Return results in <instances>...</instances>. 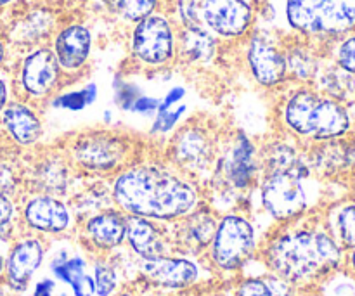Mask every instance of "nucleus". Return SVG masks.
<instances>
[{
  "instance_id": "f257e3e1",
  "label": "nucleus",
  "mask_w": 355,
  "mask_h": 296,
  "mask_svg": "<svg viewBox=\"0 0 355 296\" xmlns=\"http://www.w3.org/2000/svg\"><path fill=\"white\" fill-rule=\"evenodd\" d=\"M113 200L128 215L175 220L198 207V191L189 180L158 165H132L114 179Z\"/></svg>"
},
{
  "instance_id": "b1692460",
  "label": "nucleus",
  "mask_w": 355,
  "mask_h": 296,
  "mask_svg": "<svg viewBox=\"0 0 355 296\" xmlns=\"http://www.w3.org/2000/svg\"><path fill=\"white\" fill-rule=\"evenodd\" d=\"M55 26V16L45 7L31 10L23 21L17 24V38L26 44H35L42 38H47Z\"/></svg>"
},
{
  "instance_id": "603ef678",
  "label": "nucleus",
  "mask_w": 355,
  "mask_h": 296,
  "mask_svg": "<svg viewBox=\"0 0 355 296\" xmlns=\"http://www.w3.org/2000/svg\"><path fill=\"white\" fill-rule=\"evenodd\" d=\"M35 2H40V0H35Z\"/></svg>"
},
{
  "instance_id": "aec40b11",
  "label": "nucleus",
  "mask_w": 355,
  "mask_h": 296,
  "mask_svg": "<svg viewBox=\"0 0 355 296\" xmlns=\"http://www.w3.org/2000/svg\"><path fill=\"white\" fill-rule=\"evenodd\" d=\"M51 272L55 279L69 286L75 296L96 295L94 277L87 274V263L82 256H68L64 252H59L51 262Z\"/></svg>"
},
{
  "instance_id": "2f4dec72",
  "label": "nucleus",
  "mask_w": 355,
  "mask_h": 296,
  "mask_svg": "<svg viewBox=\"0 0 355 296\" xmlns=\"http://www.w3.org/2000/svg\"><path fill=\"white\" fill-rule=\"evenodd\" d=\"M175 16L179 19L180 28L198 26L200 19V0H177Z\"/></svg>"
},
{
  "instance_id": "cd10ccee",
  "label": "nucleus",
  "mask_w": 355,
  "mask_h": 296,
  "mask_svg": "<svg viewBox=\"0 0 355 296\" xmlns=\"http://www.w3.org/2000/svg\"><path fill=\"white\" fill-rule=\"evenodd\" d=\"M312 165L319 170H326V172H333V170L340 168L345 163H350L349 151L342 149L340 146L326 144L318 148V151L312 156Z\"/></svg>"
},
{
  "instance_id": "f704fd0d",
  "label": "nucleus",
  "mask_w": 355,
  "mask_h": 296,
  "mask_svg": "<svg viewBox=\"0 0 355 296\" xmlns=\"http://www.w3.org/2000/svg\"><path fill=\"white\" fill-rule=\"evenodd\" d=\"M238 296H276L274 286L266 279H246L238 290Z\"/></svg>"
},
{
  "instance_id": "c03bdc74",
  "label": "nucleus",
  "mask_w": 355,
  "mask_h": 296,
  "mask_svg": "<svg viewBox=\"0 0 355 296\" xmlns=\"http://www.w3.org/2000/svg\"><path fill=\"white\" fill-rule=\"evenodd\" d=\"M6 173H9V172H7L6 168H0V182H3V180H6V177H3ZM0 186H2V184H0ZM0 193H2V191H0Z\"/></svg>"
},
{
  "instance_id": "7c9ffc66",
  "label": "nucleus",
  "mask_w": 355,
  "mask_h": 296,
  "mask_svg": "<svg viewBox=\"0 0 355 296\" xmlns=\"http://www.w3.org/2000/svg\"><path fill=\"white\" fill-rule=\"evenodd\" d=\"M94 284L97 296H110L116 290L118 277L113 267L106 262H97L94 265Z\"/></svg>"
},
{
  "instance_id": "6e6552de",
  "label": "nucleus",
  "mask_w": 355,
  "mask_h": 296,
  "mask_svg": "<svg viewBox=\"0 0 355 296\" xmlns=\"http://www.w3.org/2000/svg\"><path fill=\"white\" fill-rule=\"evenodd\" d=\"M211 262L222 270H236L245 265L255 252L253 225L239 215H225L217 224L210 243Z\"/></svg>"
},
{
  "instance_id": "393cba45",
  "label": "nucleus",
  "mask_w": 355,
  "mask_h": 296,
  "mask_svg": "<svg viewBox=\"0 0 355 296\" xmlns=\"http://www.w3.org/2000/svg\"><path fill=\"white\" fill-rule=\"evenodd\" d=\"M267 172H288V170L309 168L300 153L286 142H274L263 155Z\"/></svg>"
},
{
  "instance_id": "6ab92c4d",
  "label": "nucleus",
  "mask_w": 355,
  "mask_h": 296,
  "mask_svg": "<svg viewBox=\"0 0 355 296\" xmlns=\"http://www.w3.org/2000/svg\"><path fill=\"white\" fill-rule=\"evenodd\" d=\"M218 42L211 31L203 24L180 28L177 37V54L189 64H205L210 62L217 54Z\"/></svg>"
},
{
  "instance_id": "412c9836",
  "label": "nucleus",
  "mask_w": 355,
  "mask_h": 296,
  "mask_svg": "<svg viewBox=\"0 0 355 296\" xmlns=\"http://www.w3.org/2000/svg\"><path fill=\"white\" fill-rule=\"evenodd\" d=\"M85 232L101 250H113L127 238V218L116 210H107L89 218Z\"/></svg>"
},
{
  "instance_id": "f03ea898",
  "label": "nucleus",
  "mask_w": 355,
  "mask_h": 296,
  "mask_svg": "<svg viewBox=\"0 0 355 296\" xmlns=\"http://www.w3.org/2000/svg\"><path fill=\"white\" fill-rule=\"evenodd\" d=\"M342 252L329 236L315 231L281 234L269 243L266 262L277 277L304 283L338 267Z\"/></svg>"
},
{
  "instance_id": "de8ad7c7",
  "label": "nucleus",
  "mask_w": 355,
  "mask_h": 296,
  "mask_svg": "<svg viewBox=\"0 0 355 296\" xmlns=\"http://www.w3.org/2000/svg\"><path fill=\"white\" fill-rule=\"evenodd\" d=\"M10 2H12V0H0V7L7 6V3H10Z\"/></svg>"
},
{
  "instance_id": "864d4df0",
  "label": "nucleus",
  "mask_w": 355,
  "mask_h": 296,
  "mask_svg": "<svg viewBox=\"0 0 355 296\" xmlns=\"http://www.w3.org/2000/svg\"><path fill=\"white\" fill-rule=\"evenodd\" d=\"M250 2H253V0H250Z\"/></svg>"
},
{
  "instance_id": "49530a36",
  "label": "nucleus",
  "mask_w": 355,
  "mask_h": 296,
  "mask_svg": "<svg viewBox=\"0 0 355 296\" xmlns=\"http://www.w3.org/2000/svg\"><path fill=\"white\" fill-rule=\"evenodd\" d=\"M3 54H6V51H3V44L0 42V62L3 61Z\"/></svg>"
},
{
  "instance_id": "37998d69",
  "label": "nucleus",
  "mask_w": 355,
  "mask_h": 296,
  "mask_svg": "<svg viewBox=\"0 0 355 296\" xmlns=\"http://www.w3.org/2000/svg\"><path fill=\"white\" fill-rule=\"evenodd\" d=\"M349 159L350 163H355V146L352 149H349Z\"/></svg>"
},
{
  "instance_id": "a18cd8bd",
  "label": "nucleus",
  "mask_w": 355,
  "mask_h": 296,
  "mask_svg": "<svg viewBox=\"0 0 355 296\" xmlns=\"http://www.w3.org/2000/svg\"><path fill=\"white\" fill-rule=\"evenodd\" d=\"M3 269H6V260H3V256L0 255V274L3 272Z\"/></svg>"
},
{
  "instance_id": "dca6fc26",
  "label": "nucleus",
  "mask_w": 355,
  "mask_h": 296,
  "mask_svg": "<svg viewBox=\"0 0 355 296\" xmlns=\"http://www.w3.org/2000/svg\"><path fill=\"white\" fill-rule=\"evenodd\" d=\"M141 270L151 283L163 288H186L196 283L200 270L194 262L187 259H172V256H156L144 259Z\"/></svg>"
},
{
  "instance_id": "423d86ee",
  "label": "nucleus",
  "mask_w": 355,
  "mask_h": 296,
  "mask_svg": "<svg viewBox=\"0 0 355 296\" xmlns=\"http://www.w3.org/2000/svg\"><path fill=\"white\" fill-rule=\"evenodd\" d=\"M311 170L267 172L260 187L262 204L276 220H291L304 214L309 204L307 179Z\"/></svg>"
},
{
  "instance_id": "9d476101",
  "label": "nucleus",
  "mask_w": 355,
  "mask_h": 296,
  "mask_svg": "<svg viewBox=\"0 0 355 296\" xmlns=\"http://www.w3.org/2000/svg\"><path fill=\"white\" fill-rule=\"evenodd\" d=\"M246 62L259 85L276 89L288 78L284 52L263 33H253L246 45Z\"/></svg>"
},
{
  "instance_id": "f3484780",
  "label": "nucleus",
  "mask_w": 355,
  "mask_h": 296,
  "mask_svg": "<svg viewBox=\"0 0 355 296\" xmlns=\"http://www.w3.org/2000/svg\"><path fill=\"white\" fill-rule=\"evenodd\" d=\"M172 156L175 165L180 168H207L210 159L214 158V144L207 132L200 127H184L173 139Z\"/></svg>"
},
{
  "instance_id": "ddd939ff",
  "label": "nucleus",
  "mask_w": 355,
  "mask_h": 296,
  "mask_svg": "<svg viewBox=\"0 0 355 296\" xmlns=\"http://www.w3.org/2000/svg\"><path fill=\"white\" fill-rule=\"evenodd\" d=\"M222 172L234 189H248L253 186L260 172L257 148L252 139L239 132L222 159Z\"/></svg>"
},
{
  "instance_id": "e433bc0d",
  "label": "nucleus",
  "mask_w": 355,
  "mask_h": 296,
  "mask_svg": "<svg viewBox=\"0 0 355 296\" xmlns=\"http://www.w3.org/2000/svg\"><path fill=\"white\" fill-rule=\"evenodd\" d=\"M328 296H355V284L349 279H338L329 284Z\"/></svg>"
},
{
  "instance_id": "0eeeda50",
  "label": "nucleus",
  "mask_w": 355,
  "mask_h": 296,
  "mask_svg": "<svg viewBox=\"0 0 355 296\" xmlns=\"http://www.w3.org/2000/svg\"><path fill=\"white\" fill-rule=\"evenodd\" d=\"M132 55L151 68L166 66L177 54L173 24L165 14L153 12L134 24L130 33Z\"/></svg>"
},
{
  "instance_id": "4be33fe9",
  "label": "nucleus",
  "mask_w": 355,
  "mask_h": 296,
  "mask_svg": "<svg viewBox=\"0 0 355 296\" xmlns=\"http://www.w3.org/2000/svg\"><path fill=\"white\" fill-rule=\"evenodd\" d=\"M130 248L144 259H156L165 255L163 234L149 218L130 215L127 218V238Z\"/></svg>"
},
{
  "instance_id": "39448f33",
  "label": "nucleus",
  "mask_w": 355,
  "mask_h": 296,
  "mask_svg": "<svg viewBox=\"0 0 355 296\" xmlns=\"http://www.w3.org/2000/svg\"><path fill=\"white\" fill-rule=\"evenodd\" d=\"M69 158L85 172L114 173L135 165L134 141L110 130L80 134L69 146Z\"/></svg>"
},
{
  "instance_id": "a211bd4d",
  "label": "nucleus",
  "mask_w": 355,
  "mask_h": 296,
  "mask_svg": "<svg viewBox=\"0 0 355 296\" xmlns=\"http://www.w3.org/2000/svg\"><path fill=\"white\" fill-rule=\"evenodd\" d=\"M2 125L17 146L30 148L38 142L42 135V121L26 104H7L2 111Z\"/></svg>"
},
{
  "instance_id": "72a5a7b5",
  "label": "nucleus",
  "mask_w": 355,
  "mask_h": 296,
  "mask_svg": "<svg viewBox=\"0 0 355 296\" xmlns=\"http://www.w3.org/2000/svg\"><path fill=\"white\" fill-rule=\"evenodd\" d=\"M186 113V106H179L177 110H166V111H158L156 114V120L153 123V132L156 134H166V132L172 130L177 125V121L180 120V116Z\"/></svg>"
},
{
  "instance_id": "c85d7f7f",
  "label": "nucleus",
  "mask_w": 355,
  "mask_h": 296,
  "mask_svg": "<svg viewBox=\"0 0 355 296\" xmlns=\"http://www.w3.org/2000/svg\"><path fill=\"white\" fill-rule=\"evenodd\" d=\"M97 96V87L96 85H87L82 90H75V92L64 94L62 97H58L54 101V106L62 107V110L69 111H80L85 106H89L90 103L96 101Z\"/></svg>"
},
{
  "instance_id": "7ed1b4c3",
  "label": "nucleus",
  "mask_w": 355,
  "mask_h": 296,
  "mask_svg": "<svg viewBox=\"0 0 355 296\" xmlns=\"http://www.w3.org/2000/svg\"><path fill=\"white\" fill-rule=\"evenodd\" d=\"M274 19L297 33L319 37L355 28V0H272Z\"/></svg>"
},
{
  "instance_id": "f8f14e48",
  "label": "nucleus",
  "mask_w": 355,
  "mask_h": 296,
  "mask_svg": "<svg viewBox=\"0 0 355 296\" xmlns=\"http://www.w3.org/2000/svg\"><path fill=\"white\" fill-rule=\"evenodd\" d=\"M90 51H92V33L85 24H66L55 33L52 52L58 59L61 71H80L89 61Z\"/></svg>"
},
{
  "instance_id": "473e14b6",
  "label": "nucleus",
  "mask_w": 355,
  "mask_h": 296,
  "mask_svg": "<svg viewBox=\"0 0 355 296\" xmlns=\"http://www.w3.org/2000/svg\"><path fill=\"white\" fill-rule=\"evenodd\" d=\"M338 232L347 246H355V204L345 207L338 214Z\"/></svg>"
},
{
  "instance_id": "a19ab883",
  "label": "nucleus",
  "mask_w": 355,
  "mask_h": 296,
  "mask_svg": "<svg viewBox=\"0 0 355 296\" xmlns=\"http://www.w3.org/2000/svg\"><path fill=\"white\" fill-rule=\"evenodd\" d=\"M54 288H55V283L54 279H42L38 281L37 284H35V290H33V296H52L54 293Z\"/></svg>"
},
{
  "instance_id": "a878e982",
  "label": "nucleus",
  "mask_w": 355,
  "mask_h": 296,
  "mask_svg": "<svg viewBox=\"0 0 355 296\" xmlns=\"http://www.w3.org/2000/svg\"><path fill=\"white\" fill-rule=\"evenodd\" d=\"M104 3L114 16L134 24L156 12L158 7V0H104Z\"/></svg>"
},
{
  "instance_id": "4468645a",
  "label": "nucleus",
  "mask_w": 355,
  "mask_h": 296,
  "mask_svg": "<svg viewBox=\"0 0 355 296\" xmlns=\"http://www.w3.org/2000/svg\"><path fill=\"white\" fill-rule=\"evenodd\" d=\"M45 250L42 241L35 238L21 239L10 250L6 260L7 284L12 291H24L44 262Z\"/></svg>"
},
{
  "instance_id": "9b49d317",
  "label": "nucleus",
  "mask_w": 355,
  "mask_h": 296,
  "mask_svg": "<svg viewBox=\"0 0 355 296\" xmlns=\"http://www.w3.org/2000/svg\"><path fill=\"white\" fill-rule=\"evenodd\" d=\"M61 68L51 47H37L21 62V87L30 97L40 99L58 87Z\"/></svg>"
},
{
  "instance_id": "58836bf2",
  "label": "nucleus",
  "mask_w": 355,
  "mask_h": 296,
  "mask_svg": "<svg viewBox=\"0 0 355 296\" xmlns=\"http://www.w3.org/2000/svg\"><path fill=\"white\" fill-rule=\"evenodd\" d=\"M12 218H14V203L6 196V194L0 193V229L6 227L7 224H10Z\"/></svg>"
},
{
  "instance_id": "3c124183",
  "label": "nucleus",
  "mask_w": 355,
  "mask_h": 296,
  "mask_svg": "<svg viewBox=\"0 0 355 296\" xmlns=\"http://www.w3.org/2000/svg\"><path fill=\"white\" fill-rule=\"evenodd\" d=\"M120 296H130V295H120Z\"/></svg>"
},
{
  "instance_id": "4c0bfd02",
  "label": "nucleus",
  "mask_w": 355,
  "mask_h": 296,
  "mask_svg": "<svg viewBox=\"0 0 355 296\" xmlns=\"http://www.w3.org/2000/svg\"><path fill=\"white\" fill-rule=\"evenodd\" d=\"M158 107H159V101L158 99L139 96L137 101L132 104L130 110L137 111V113H141V114H148V113H153V111H158Z\"/></svg>"
},
{
  "instance_id": "5701e85b",
  "label": "nucleus",
  "mask_w": 355,
  "mask_h": 296,
  "mask_svg": "<svg viewBox=\"0 0 355 296\" xmlns=\"http://www.w3.org/2000/svg\"><path fill=\"white\" fill-rule=\"evenodd\" d=\"M217 224L214 215L207 210H196L194 208L191 214L186 215V220L182 225V239L189 248L201 250L208 246L214 239Z\"/></svg>"
},
{
  "instance_id": "79ce46f5",
  "label": "nucleus",
  "mask_w": 355,
  "mask_h": 296,
  "mask_svg": "<svg viewBox=\"0 0 355 296\" xmlns=\"http://www.w3.org/2000/svg\"><path fill=\"white\" fill-rule=\"evenodd\" d=\"M7 97H9V89H7L6 80L0 78V114H2V111L6 110Z\"/></svg>"
},
{
  "instance_id": "ea45409f",
  "label": "nucleus",
  "mask_w": 355,
  "mask_h": 296,
  "mask_svg": "<svg viewBox=\"0 0 355 296\" xmlns=\"http://www.w3.org/2000/svg\"><path fill=\"white\" fill-rule=\"evenodd\" d=\"M184 94H186V90L182 89V87H175V89L170 90L168 94H166L165 97H163V101L159 103V107L158 111H166V110H172L173 104L179 103L180 99L184 97Z\"/></svg>"
},
{
  "instance_id": "2eb2a0df",
  "label": "nucleus",
  "mask_w": 355,
  "mask_h": 296,
  "mask_svg": "<svg viewBox=\"0 0 355 296\" xmlns=\"http://www.w3.org/2000/svg\"><path fill=\"white\" fill-rule=\"evenodd\" d=\"M24 220L31 229L47 234H59L68 231L73 217L69 208L58 198L40 194L31 198L24 207Z\"/></svg>"
},
{
  "instance_id": "1a4fd4ad",
  "label": "nucleus",
  "mask_w": 355,
  "mask_h": 296,
  "mask_svg": "<svg viewBox=\"0 0 355 296\" xmlns=\"http://www.w3.org/2000/svg\"><path fill=\"white\" fill-rule=\"evenodd\" d=\"M200 19L217 38L236 40L253 28L255 9L250 0H200Z\"/></svg>"
},
{
  "instance_id": "c756f323",
  "label": "nucleus",
  "mask_w": 355,
  "mask_h": 296,
  "mask_svg": "<svg viewBox=\"0 0 355 296\" xmlns=\"http://www.w3.org/2000/svg\"><path fill=\"white\" fill-rule=\"evenodd\" d=\"M38 175L45 180V186L47 189H54L58 187V182H66L68 180V168H66L64 159L58 158H49L45 159L40 165V170H38Z\"/></svg>"
},
{
  "instance_id": "8fccbe9b",
  "label": "nucleus",
  "mask_w": 355,
  "mask_h": 296,
  "mask_svg": "<svg viewBox=\"0 0 355 296\" xmlns=\"http://www.w3.org/2000/svg\"><path fill=\"white\" fill-rule=\"evenodd\" d=\"M352 263H354V269H355V252H354V255H352Z\"/></svg>"
},
{
  "instance_id": "c9c22d12",
  "label": "nucleus",
  "mask_w": 355,
  "mask_h": 296,
  "mask_svg": "<svg viewBox=\"0 0 355 296\" xmlns=\"http://www.w3.org/2000/svg\"><path fill=\"white\" fill-rule=\"evenodd\" d=\"M338 64L345 71L355 73V37L347 38L338 49Z\"/></svg>"
},
{
  "instance_id": "09e8293b",
  "label": "nucleus",
  "mask_w": 355,
  "mask_h": 296,
  "mask_svg": "<svg viewBox=\"0 0 355 296\" xmlns=\"http://www.w3.org/2000/svg\"><path fill=\"white\" fill-rule=\"evenodd\" d=\"M0 296H9V295H7L6 291H2V290H0Z\"/></svg>"
},
{
  "instance_id": "20e7f679",
  "label": "nucleus",
  "mask_w": 355,
  "mask_h": 296,
  "mask_svg": "<svg viewBox=\"0 0 355 296\" xmlns=\"http://www.w3.org/2000/svg\"><path fill=\"white\" fill-rule=\"evenodd\" d=\"M283 118L293 134L318 141L340 137L350 127L349 114L336 101L309 90H298L286 101Z\"/></svg>"
},
{
  "instance_id": "bb28decb",
  "label": "nucleus",
  "mask_w": 355,
  "mask_h": 296,
  "mask_svg": "<svg viewBox=\"0 0 355 296\" xmlns=\"http://www.w3.org/2000/svg\"><path fill=\"white\" fill-rule=\"evenodd\" d=\"M284 58H286L288 75L297 76L298 80H307L315 73L314 58L305 49L291 47L290 51L284 52Z\"/></svg>"
}]
</instances>
